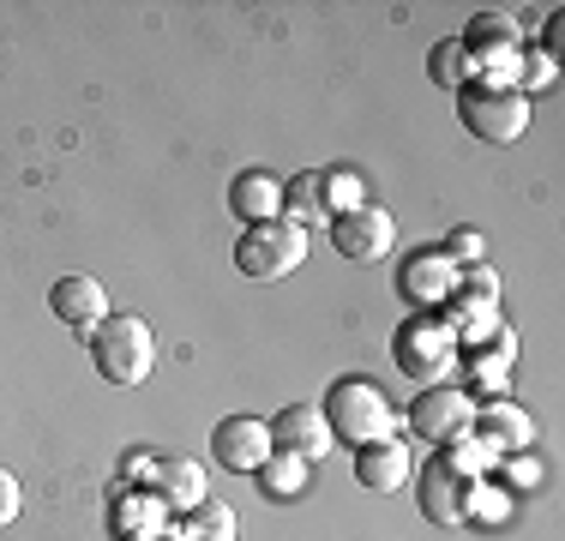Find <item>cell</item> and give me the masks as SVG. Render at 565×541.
Here are the masks:
<instances>
[{
	"mask_svg": "<svg viewBox=\"0 0 565 541\" xmlns=\"http://www.w3.org/2000/svg\"><path fill=\"white\" fill-rule=\"evenodd\" d=\"M151 541H181V535H174V530H169V535H151Z\"/></svg>",
	"mask_w": 565,
	"mask_h": 541,
	"instance_id": "83f0119b",
	"label": "cell"
},
{
	"mask_svg": "<svg viewBox=\"0 0 565 541\" xmlns=\"http://www.w3.org/2000/svg\"><path fill=\"white\" fill-rule=\"evenodd\" d=\"M228 211H235L241 229L253 223H271V216H282V181L271 169H247L228 181Z\"/></svg>",
	"mask_w": 565,
	"mask_h": 541,
	"instance_id": "4fadbf2b",
	"label": "cell"
},
{
	"mask_svg": "<svg viewBox=\"0 0 565 541\" xmlns=\"http://www.w3.org/2000/svg\"><path fill=\"white\" fill-rule=\"evenodd\" d=\"M19 511H24V487H19V476H12L7 464H0V530L19 523Z\"/></svg>",
	"mask_w": 565,
	"mask_h": 541,
	"instance_id": "484cf974",
	"label": "cell"
},
{
	"mask_svg": "<svg viewBox=\"0 0 565 541\" xmlns=\"http://www.w3.org/2000/svg\"><path fill=\"white\" fill-rule=\"evenodd\" d=\"M151 494L163 499L174 518H186V511L205 499V469L193 464V457H157V476H151Z\"/></svg>",
	"mask_w": 565,
	"mask_h": 541,
	"instance_id": "9a60e30c",
	"label": "cell"
},
{
	"mask_svg": "<svg viewBox=\"0 0 565 541\" xmlns=\"http://www.w3.org/2000/svg\"><path fill=\"white\" fill-rule=\"evenodd\" d=\"M469 433H481L500 457H518V452H530V445H535V422L511 397H493L488 410H476V427H469Z\"/></svg>",
	"mask_w": 565,
	"mask_h": 541,
	"instance_id": "5bb4252c",
	"label": "cell"
},
{
	"mask_svg": "<svg viewBox=\"0 0 565 541\" xmlns=\"http://www.w3.org/2000/svg\"><path fill=\"white\" fill-rule=\"evenodd\" d=\"M282 216H289V223H301V229L326 216V205H319V169L289 174V187H282Z\"/></svg>",
	"mask_w": 565,
	"mask_h": 541,
	"instance_id": "603a6c76",
	"label": "cell"
},
{
	"mask_svg": "<svg viewBox=\"0 0 565 541\" xmlns=\"http://www.w3.org/2000/svg\"><path fill=\"white\" fill-rule=\"evenodd\" d=\"M271 445L277 452H295V457H307V464H319V457L331 452V427H326V410L319 403H289V410H277L271 422Z\"/></svg>",
	"mask_w": 565,
	"mask_h": 541,
	"instance_id": "8fae6325",
	"label": "cell"
},
{
	"mask_svg": "<svg viewBox=\"0 0 565 541\" xmlns=\"http://www.w3.org/2000/svg\"><path fill=\"white\" fill-rule=\"evenodd\" d=\"M271 452H277L271 427H265L259 415H223V422L211 427V457H217V469H228V476H253Z\"/></svg>",
	"mask_w": 565,
	"mask_h": 541,
	"instance_id": "ba28073f",
	"label": "cell"
},
{
	"mask_svg": "<svg viewBox=\"0 0 565 541\" xmlns=\"http://www.w3.org/2000/svg\"><path fill=\"white\" fill-rule=\"evenodd\" d=\"M397 295L409 307H439V301H451L457 295V265L446 259L439 247H422V253H409V259L397 265Z\"/></svg>",
	"mask_w": 565,
	"mask_h": 541,
	"instance_id": "30bf717a",
	"label": "cell"
},
{
	"mask_svg": "<svg viewBox=\"0 0 565 541\" xmlns=\"http://www.w3.org/2000/svg\"><path fill=\"white\" fill-rule=\"evenodd\" d=\"M542 85H554V61H547L542 49H523V61H518V91H523V97H535Z\"/></svg>",
	"mask_w": 565,
	"mask_h": 541,
	"instance_id": "d4e9b609",
	"label": "cell"
},
{
	"mask_svg": "<svg viewBox=\"0 0 565 541\" xmlns=\"http://www.w3.org/2000/svg\"><path fill=\"white\" fill-rule=\"evenodd\" d=\"M307 476H313V464L295 452H271L259 469H253V481H259L265 499H301L307 494Z\"/></svg>",
	"mask_w": 565,
	"mask_h": 541,
	"instance_id": "ac0fdd59",
	"label": "cell"
},
{
	"mask_svg": "<svg viewBox=\"0 0 565 541\" xmlns=\"http://www.w3.org/2000/svg\"><path fill=\"white\" fill-rule=\"evenodd\" d=\"M439 253H446L457 270H463V265H488V235H481V229H451V235L439 241Z\"/></svg>",
	"mask_w": 565,
	"mask_h": 541,
	"instance_id": "cb8c5ba5",
	"label": "cell"
},
{
	"mask_svg": "<svg viewBox=\"0 0 565 541\" xmlns=\"http://www.w3.org/2000/svg\"><path fill=\"white\" fill-rule=\"evenodd\" d=\"M319 410H326L331 439L349 445V452H355V445L385 439V433H397V410H392V397H385L373 379H338Z\"/></svg>",
	"mask_w": 565,
	"mask_h": 541,
	"instance_id": "6da1fadb",
	"label": "cell"
},
{
	"mask_svg": "<svg viewBox=\"0 0 565 541\" xmlns=\"http://www.w3.org/2000/svg\"><path fill=\"white\" fill-rule=\"evenodd\" d=\"M463 487H476V481H457L446 464H434L422 476V511L434 523H469V494Z\"/></svg>",
	"mask_w": 565,
	"mask_h": 541,
	"instance_id": "2e32d148",
	"label": "cell"
},
{
	"mask_svg": "<svg viewBox=\"0 0 565 541\" xmlns=\"http://www.w3.org/2000/svg\"><path fill=\"white\" fill-rule=\"evenodd\" d=\"M457 361V337L446 331V319L434 314H415L409 325L397 331V368L415 379V385H439V373H446Z\"/></svg>",
	"mask_w": 565,
	"mask_h": 541,
	"instance_id": "5b68a950",
	"label": "cell"
},
{
	"mask_svg": "<svg viewBox=\"0 0 565 541\" xmlns=\"http://www.w3.org/2000/svg\"><path fill=\"white\" fill-rule=\"evenodd\" d=\"M49 314L61 325H73L78 337H90L103 319H109V289H103L97 277H61L55 289H49Z\"/></svg>",
	"mask_w": 565,
	"mask_h": 541,
	"instance_id": "7c38bea8",
	"label": "cell"
},
{
	"mask_svg": "<svg viewBox=\"0 0 565 541\" xmlns=\"http://www.w3.org/2000/svg\"><path fill=\"white\" fill-rule=\"evenodd\" d=\"M319 205H326V216L367 205V181H361L355 169H319Z\"/></svg>",
	"mask_w": 565,
	"mask_h": 541,
	"instance_id": "ffe728a7",
	"label": "cell"
},
{
	"mask_svg": "<svg viewBox=\"0 0 565 541\" xmlns=\"http://www.w3.org/2000/svg\"><path fill=\"white\" fill-rule=\"evenodd\" d=\"M139 476L145 481L157 476V457L151 452H127V457H120V481H139Z\"/></svg>",
	"mask_w": 565,
	"mask_h": 541,
	"instance_id": "4316f807",
	"label": "cell"
},
{
	"mask_svg": "<svg viewBox=\"0 0 565 541\" xmlns=\"http://www.w3.org/2000/svg\"><path fill=\"white\" fill-rule=\"evenodd\" d=\"M451 445H457V452H446L439 464H446L457 481H481V469H493V464H500V452H493V445L481 439V433H457Z\"/></svg>",
	"mask_w": 565,
	"mask_h": 541,
	"instance_id": "44dd1931",
	"label": "cell"
},
{
	"mask_svg": "<svg viewBox=\"0 0 565 541\" xmlns=\"http://www.w3.org/2000/svg\"><path fill=\"white\" fill-rule=\"evenodd\" d=\"M331 247L343 253L349 265H385L397 247V223L385 205H355L343 216H331Z\"/></svg>",
	"mask_w": 565,
	"mask_h": 541,
	"instance_id": "8992f818",
	"label": "cell"
},
{
	"mask_svg": "<svg viewBox=\"0 0 565 541\" xmlns=\"http://www.w3.org/2000/svg\"><path fill=\"white\" fill-rule=\"evenodd\" d=\"M307 259V229L289 223V216H271V223H253L241 229L235 241V270L241 277H259V283H277L289 270H301Z\"/></svg>",
	"mask_w": 565,
	"mask_h": 541,
	"instance_id": "3957f363",
	"label": "cell"
},
{
	"mask_svg": "<svg viewBox=\"0 0 565 541\" xmlns=\"http://www.w3.org/2000/svg\"><path fill=\"white\" fill-rule=\"evenodd\" d=\"M530 97L523 91H481V85H463L457 91V120L476 132L481 145H518L530 132Z\"/></svg>",
	"mask_w": 565,
	"mask_h": 541,
	"instance_id": "277c9868",
	"label": "cell"
},
{
	"mask_svg": "<svg viewBox=\"0 0 565 541\" xmlns=\"http://www.w3.org/2000/svg\"><path fill=\"white\" fill-rule=\"evenodd\" d=\"M415 476V452L403 433H385V439L373 445H355V481L367 487V494H403Z\"/></svg>",
	"mask_w": 565,
	"mask_h": 541,
	"instance_id": "9c48e42d",
	"label": "cell"
},
{
	"mask_svg": "<svg viewBox=\"0 0 565 541\" xmlns=\"http://www.w3.org/2000/svg\"><path fill=\"white\" fill-rule=\"evenodd\" d=\"M476 427V397L463 391H446V385H427L422 397L409 403V433L422 445H451L457 433Z\"/></svg>",
	"mask_w": 565,
	"mask_h": 541,
	"instance_id": "52a82bcc",
	"label": "cell"
},
{
	"mask_svg": "<svg viewBox=\"0 0 565 541\" xmlns=\"http://www.w3.org/2000/svg\"><path fill=\"white\" fill-rule=\"evenodd\" d=\"M174 535L181 541H241V523H235V511H228L217 494H205L193 511H186V523Z\"/></svg>",
	"mask_w": 565,
	"mask_h": 541,
	"instance_id": "d6986e66",
	"label": "cell"
},
{
	"mask_svg": "<svg viewBox=\"0 0 565 541\" xmlns=\"http://www.w3.org/2000/svg\"><path fill=\"white\" fill-rule=\"evenodd\" d=\"M457 43H463L469 61H488V54H518L523 49V24L511 19V12H481V19L457 36Z\"/></svg>",
	"mask_w": 565,
	"mask_h": 541,
	"instance_id": "e0dca14e",
	"label": "cell"
},
{
	"mask_svg": "<svg viewBox=\"0 0 565 541\" xmlns=\"http://www.w3.org/2000/svg\"><path fill=\"white\" fill-rule=\"evenodd\" d=\"M427 78H434L439 91H451V97L469 85V54H463V43H457V36H446V43L427 49Z\"/></svg>",
	"mask_w": 565,
	"mask_h": 541,
	"instance_id": "7402d4cb",
	"label": "cell"
},
{
	"mask_svg": "<svg viewBox=\"0 0 565 541\" xmlns=\"http://www.w3.org/2000/svg\"><path fill=\"white\" fill-rule=\"evenodd\" d=\"M90 361H97V373L120 391L145 385V379H151V361H157L151 325H145L139 314H109L97 331H90Z\"/></svg>",
	"mask_w": 565,
	"mask_h": 541,
	"instance_id": "7a4b0ae2",
	"label": "cell"
}]
</instances>
